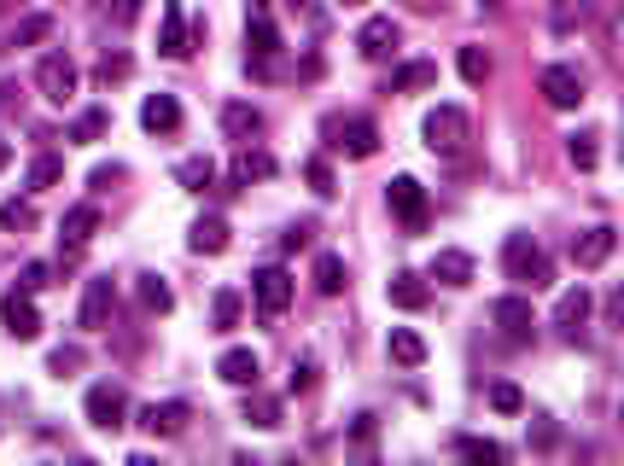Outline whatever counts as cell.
<instances>
[{
    "label": "cell",
    "mask_w": 624,
    "mask_h": 466,
    "mask_svg": "<svg viewBox=\"0 0 624 466\" xmlns=\"http://www.w3.org/2000/svg\"><path fill=\"white\" fill-rule=\"evenodd\" d=\"M590 309H595V298H590V286H584V280H578V286H566V292L555 298V327H560V333H578V327L590 321Z\"/></svg>",
    "instance_id": "e0dca14e"
},
{
    "label": "cell",
    "mask_w": 624,
    "mask_h": 466,
    "mask_svg": "<svg viewBox=\"0 0 624 466\" xmlns=\"http://www.w3.org/2000/svg\"><path fill=\"white\" fill-rule=\"evenodd\" d=\"M420 140L432 146V152H461V140H467V111L461 105H438V111H426V123H420Z\"/></svg>",
    "instance_id": "277c9868"
},
{
    "label": "cell",
    "mask_w": 624,
    "mask_h": 466,
    "mask_svg": "<svg viewBox=\"0 0 624 466\" xmlns=\"http://www.w3.org/2000/svg\"><path fill=\"white\" fill-rule=\"evenodd\" d=\"M537 94L555 105V111H578V105H584V76L572 65H549L537 76Z\"/></svg>",
    "instance_id": "8fae6325"
},
{
    "label": "cell",
    "mask_w": 624,
    "mask_h": 466,
    "mask_svg": "<svg viewBox=\"0 0 624 466\" xmlns=\"http://www.w3.org/2000/svg\"><path fill=\"white\" fill-rule=\"evenodd\" d=\"M222 129L234 134V140H251V134H263V111L245 100H228L222 105Z\"/></svg>",
    "instance_id": "484cf974"
},
{
    "label": "cell",
    "mask_w": 624,
    "mask_h": 466,
    "mask_svg": "<svg viewBox=\"0 0 624 466\" xmlns=\"http://www.w3.org/2000/svg\"><path fill=\"white\" fill-rule=\"evenodd\" d=\"M385 356L397 367H420L426 362V338L415 333V327H391V338H385Z\"/></svg>",
    "instance_id": "d4e9b609"
},
{
    "label": "cell",
    "mask_w": 624,
    "mask_h": 466,
    "mask_svg": "<svg viewBox=\"0 0 624 466\" xmlns=\"http://www.w3.org/2000/svg\"><path fill=\"white\" fill-rule=\"evenodd\" d=\"M555 426H549V420H543V426H537V437H531V443H537V449H555Z\"/></svg>",
    "instance_id": "681fc988"
},
{
    "label": "cell",
    "mask_w": 624,
    "mask_h": 466,
    "mask_svg": "<svg viewBox=\"0 0 624 466\" xmlns=\"http://www.w3.org/2000/svg\"><path fill=\"white\" fill-rule=\"evenodd\" d=\"M0 228H6V233H30L35 228V204L6 199V204H0Z\"/></svg>",
    "instance_id": "74e56055"
},
{
    "label": "cell",
    "mask_w": 624,
    "mask_h": 466,
    "mask_svg": "<svg viewBox=\"0 0 624 466\" xmlns=\"http://www.w3.org/2000/svg\"><path fill=\"white\" fill-rule=\"evenodd\" d=\"M94 228H100V204H70L65 210V257H82V245L94 239Z\"/></svg>",
    "instance_id": "2e32d148"
},
{
    "label": "cell",
    "mask_w": 624,
    "mask_h": 466,
    "mask_svg": "<svg viewBox=\"0 0 624 466\" xmlns=\"http://www.w3.org/2000/svg\"><path fill=\"white\" fill-rule=\"evenodd\" d=\"M601 134L595 129H578V134H566V158H572V169H584L590 175L595 164H601V146H595Z\"/></svg>",
    "instance_id": "f546056e"
},
{
    "label": "cell",
    "mask_w": 624,
    "mask_h": 466,
    "mask_svg": "<svg viewBox=\"0 0 624 466\" xmlns=\"http://www.w3.org/2000/svg\"><path fill=\"white\" fill-rule=\"evenodd\" d=\"M105 129H111V111H105V105H88V111H76V123H70L65 140H76V146H94Z\"/></svg>",
    "instance_id": "83f0119b"
},
{
    "label": "cell",
    "mask_w": 624,
    "mask_h": 466,
    "mask_svg": "<svg viewBox=\"0 0 624 466\" xmlns=\"http://www.w3.org/2000/svg\"><path fill=\"white\" fill-rule=\"evenodd\" d=\"M135 12H140V0H117V24H129Z\"/></svg>",
    "instance_id": "f907efd6"
},
{
    "label": "cell",
    "mask_w": 624,
    "mask_h": 466,
    "mask_svg": "<svg viewBox=\"0 0 624 466\" xmlns=\"http://www.w3.org/2000/svg\"><path fill=\"white\" fill-rule=\"evenodd\" d=\"M140 303H146L152 315H170V309H175V292L158 280V274H146V280H140Z\"/></svg>",
    "instance_id": "e575fe53"
},
{
    "label": "cell",
    "mask_w": 624,
    "mask_h": 466,
    "mask_svg": "<svg viewBox=\"0 0 624 466\" xmlns=\"http://www.w3.org/2000/svg\"><path fill=\"white\" fill-rule=\"evenodd\" d=\"M438 82V65L432 59H409V65H397L385 76V94H415V88H432Z\"/></svg>",
    "instance_id": "603a6c76"
},
{
    "label": "cell",
    "mask_w": 624,
    "mask_h": 466,
    "mask_svg": "<svg viewBox=\"0 0 624 466\" xmlns=\"http://www.w3.org/2000/svg\"><path fill=\"white\" fill-rule=\"evenodd\" d=\"M245 47H251V59H257V65H269V59L280 53V30H275L269 0H251V12H245Z\"/></svg>",
    "instance_id": "9c48e42d"
},
{
    "label": "cell",
    "mask_w": 624,
    "mask_h": 466,
    "mask_svg": "<svg viewBox=\"0 0 624 466\" xmlns=\"http://www.w3.org/2000/svg\"><path fill=\"white\" fill-rule=\"evenodd\" d=\"M140 129L146 134H175L181 129V100H175V94H146V105H140Z\"/></svg>",
    "instance_id": "ffe728a7"
},
{
    "label": "cell",
    "mask_w": 624,
    "mask_h": 466,
    "mask_svg": "<svg viewBox=\"0 0 624 466\" xmlns=\"http://www.w3.org/2000/svg\"><path fill=\"white\" fill-rule=\"evenodd\" d=\"M473 274H479V263L467 251H438L432 257V280H444V286H473Z\"/></svg>",
    "instance_id": "cb8c5ba5"
},
{
    "label": "cell",
    "mask_w": 624,
    "mask_h": 466,
    "mask_svg": "<svg viewBox=\"0 0 624 466\" xmlns=\"http://www.w3.org/2000/svg\"><path fill=\"white\" fill-rule=\"evenodd\" d=\"M129 70H135V65H129V53H105V59H100V82H123Z\"/></svg>",
    "instance_id": "7bdbcfd3"
},
{
    "label": "cell",
    "mask_w": 624,
    "mask_h": 466,
    "mask_svg": "<svg viewBox=\"0 0 624 466\" xmlns=\"http://www.w3.org/2000/svg\"><path fill=\"white\" fill-rule=\"evenodd\" d=\"M350 437H356V443L368 449V443H374V414H356V426H350Z\"/></svg>",
    "instance_id": "7dc6e473"
},
{
    "label": "cell",
    "mask_w": 624,
    "mask_h": 466,
    "mask_svg": "<svg viewBox=\"0 0 624 466\" xmlns=\"http://www.w3.org/2000/svg\"><path fill=\"white\" fill-rule=\"evenodd\" d=\"M613 251H619V233L607 228V222H601V228H590V233H578V239H572V263L584 268V274H590V268H601V263H607V257H613Z\"/></svg>",
    "instance_id": "5bb4252c"
},
{
    "label": "cell",
    "mask_w": 624,
    "mask_h": 466,
    "mask_svg": "<svg viewBox=\"0 0 624 466\" xmlns=\"http://www.w3.org/2000/svg\"><path fill=\"white\" fill-rule=\"evenodd\" d=\"M502 268H508V280H520L525 292H549L555 286V263H549V251L531 233H508L502 239Z\"/></svg>",
    "instance_id": "6da1fadb"
},
{
    "label": "cell",
    "mask_w": 624,
    "mask_h": 466,
    "mask_svg": "<svg viewBox=\"0 0 624 466\" xmlns=\"http://www.w3.org/2000/svg\"><path fill=\"white\" fill-rule=\"evenodd\" d=\"M286 385H292L298 397H304V391H315V356H304V362H292V379H286Z\"/></svg>",
    "instance_id": "ee69618b"
},
{
    "label": "cell",
    "mask_w": 624,
    "mask_h": 466,
    "mask_svg": "<svg viewBox=\"0 0 624 466\" xmlns=\"http://www.w3.org/2000/svg\"><path fill=\"white\" fill-rule=\"evenodd\" d=\"M35 88H41V100H47V105H70V100H76L82 70H76V59H70L65 47H53V53L35 65Z\"/></svg>",
    "instance_id": "7a4b0ae2"
},
{
    "label": "cell",
    "mask_w": 624,
    "mask_h": 466,
    "mask_svg": "<svg viewBox=\"0 0 624 466\" xmlns=\"http://www.w3.org/2000/svg\"><path fill=\"white\" fill-rule=\"evenodd\" d=\"M175 181H181L187 193H205L210 181H216V158H205V152H193V158H181V164H175Z\"/></svg>",
    "instance_id": "f1b7e54d"
},
{
    "label": "cell",
    "mask_w": 624,
    "mask_h": 466,
    "mask_svg": "<svg viewBox=\"0 0 624 466\" xmlns=\"http://www.w3.org/2000/svg\"><path fill=\"white\" fill-rule=\"evenodd\" d=\"M327 134H333V146H339L345 158H374V152H380V129H374L368 117H333Z\"/></svg>",
    "instance_id": "30bf717a"
},
{
    "label": "cell",
    "mask_w": 624,
    "mask_h": 466,
    "mask_svg": "<svg viewBox=\"0 0 624 466\" xmlns=\"http://www.w3.org/2000/svg\"><path fill=\"white\" fill-rule=\"evenodd\" d=\"M216 333H234L240 327V315H245V303H240V292H216Z\"/></svg>",
    "instance_id": "f35d334b"
},
{
    "label": "cell",
    "mask_w": 624,
    "mask_h": 466,
    "mask_svg": "<svg viewBox=\"0 0 624 466\" xmlns=\"http://www.w3.org/2000/svg\"><path fill=\"white\" fill-rule=\"evenodd\" d=\"M216 373H222L228 385H240V391H251V385H257V373H263V362H257V350H245V344H234V350H222V356H216Z\"/></svg>",
    "instance_id": "ac0fdd59"
},
{
    "label": "cell",
    "mask_w": 624,
    "mask_h": 466,
    "mask_svg": "<svg viewBox=\"0 0 624 466\" xmlns=\"http://www.w3.org/2000/svg\"><path fill=\"white\" fill-rule=\"evenodd\" d=\"M53 373H59V379H65V373H76V367H82V350H76V344H70V350H53Z\"/></svg>",
    "instance_id": "f6af8a7d"
},
{
    "label": "cell",
    "mask_w": 624,
    "mask_h": 466,
    "mask_svg": "<svg viewBox=\"0 0 624 466\" xmlns=\"http://www.w3.org/2000/svg\"><path fill=\"white\" fill-rule=\"evenodd\" d=\"M490 408H496V414H525V391L502 379V385H490Z\"/></svg>",
    "instance_id": "60d3db41"
},
{
    "label": "cell",
    "mask_w": 624,
    "mask_h": 466,
    "mask_svg": "<svg viewBox=\"0 0 624 466\" xmlns=\"http://www.w3.org/2000/svg\"><path fill=\"white\" fill-rule=\"evenodd\" d=\"M117 175H123V169H117V164H100V169H94V175H88V181H94V187H111Z\"/></svg>",
    "instance_id": "c3c4849f"
},
{
    "label": "cell",
    "mask_w": 624,
    "mask_h": 466,
    "mask_svg": "<svg viewBox=\"0 0 624 466\" xmlns=\"http://www.w3.org/2000/svg\"><path fill=\"white\" fill-rule=\"evenodd\" d=\"M0 327L18 338V344H30V338H41V309H35V292H24V286H12L6 298H0Z\"/></svg>",
    "instance_id": "52a82bcc"
},
{
    "label": "cell",
    "mask_w": 624,
    "mask_h": 466,
    "mask_svg": "<svg viewBox=\"0 0 624 466\" xmlns=\"http://www.w3.org/2000/svg\"><path fill=\"white\" fill-rule=\"evenodd\" d=\"M245 420L263 426V432H275V426H280V402L275 397H251V402H245Z\"/></svg>",
    "instance_id": "ab89813d"
},
{
    "label": "cell",
    "mask_w": 624,
    "mask_h": 466,
    "mask_svg": "<svg viewBox=\"0 0 624 466\" xmlns=\"http://www.w3.org/2000/svg\"><path fill=\"white\" fill-rule=\"evenodd\" d=\"M310 222H298V228H286V239H280V245H286V251H304V245H310Z\"/></svg>",
    "instance_id": "bcb514c9"
},
{
    "label": "cell",
    "mask_w": 624,
    "mask_h": 466,
    "mask_svg": "<svg viewBox=\"0 0 624 466\" xmlns=\"http://www.w3.org/2000/svg\"><path fill=\"white\" fill-rule=\"evenodd\" d=\"M263 175H275V158L245 146L240 158H234V187H251V181H263Z\"/></svg>",
    "instance_id": "1f68e13d"
},
{
    "label": "cell",
    "mask_w": 624,
    "mask_h": 466,
    "mask_svg": "<svg viewBox=\"0 0 624 466\" xmlns=\"http://www.w3.org/2000/svg\"><path fill=\"white\" fill-rule=\"evenodd\" d=\"M187 420H193L187 402H152V408H140V426H146L152 437H181L187 432Z\"/></svg>",
    "instance_id": "d6986e66"
},
{
    "label": "cell",
    "mask_w": 624,
    "mask_h": 466,
    "mask_svg": "<svg viewBox=\"0 0 624 466\" xmlns=\"http://www.w3.org/2000/svg\"><path fill=\"white\" fill-rule=\"evenodd\" d=\"M345 6H362V0H345Z\"/></svg>",
    "instance_id": "f5cc1de1"
},
{
    "label": "cell",
    "mask_w": 624,
    "mask_h": 466,
    "mask_svg": "<svg viewBox=\"0 0 624 466\" xmlns=\"http://www.w3.org/2000/svg\"><path fill=\"white\" fill-rule=\"evenodd\" d=\"M158 53H164V59H187V53H193L181 0H164V12H158Z\"/></svg>",
    "instance_id": "4fadbf2b"
},
{
    "label": "cell",
    "mask_w": 624,
    "mask_h": 466,
    "mask_svg": "<svg viewBox=\"0 0 624 466\" xmlns=\"http://www.w3.org/2000/svg\"><path fill=\"white\" fill-rule=\"evenodd\" d=\"M490 321H496V333L508 338V344H531V333H537V315H531V298L525 292L496 298L490 303Z\"/></svg>",
    "instance_id": "8992f818"
},
{
    "label": "cell",
    "mask_w": 624,
    "mask_h": 466,
    "mask_svg": "<svg viewBox=\"0 0 624 466\" xmlns=\"http://www.w3.org/2000/svg\"><path fill=\"white\" fill-rule=\"evenodd\" d=\"M304 181H310L315 199H333V193H339V181H333V164H327V158H310V164H304Z\"/></svg>",
    "instance_id": "8d00e7d4"
},
{
    "label": "cell",
    "mask_w": 624,
    "mask_h": 466,
    "mask_svg": "<svg viewBox=\"0 0 624 466\" xmlns=\"http://www.w3.org/2000/svg\"><path fill=\"white\" fill-rule=\"evenodd\" d=\"M397 24H391V18H368V24H362V30H356V53H362V59H385V53H391V47H397Z\"/></svg>",
    "instance_id": "7402d4cb"
},
{
    "label": "cell",
    "mask_w": 624,
    "mask_h": 466,
    "mask_svg": "<svg viewBox=\"0 0 624 466\" xmlns=\"http://www.w3.org/2000/svg\"><path fill=\"white\" fill-rule=\"evenodd\" d=\"M18 286H24V292H47V286H53V268H47V263H30L24 274H18Z\"/></svg>",
    "instance_id": "b9f144b4"
},
{
    "label": "cell",
    "mask_w": 624,
    "mask_h": 466,
    "mask_svg": "<svg viewBox=\"0 0 624 466\" xmlns=\"http://www.w3.org/2000/svg\"><path fill=\"white\" fill-rule=\"evenodd\" d=\"M111 303H117L111 280H105V274H94V280H88V292H82V315H76V327H82V333H105V327H111Z\"/></svg>",
    "instance_id": "7c38bea8"
},
{
    "label": "cell",
    "mask_w": 624,
    "mask_h": 466,
    "mask_svg": "<svg viewBox=\"0 0 624 466\" xmlns=\"http://www.w3.org/2000/svg\"><path fill=\"white\" fill-rule=\"evenodd\" d=\"M82 414H88V426H100V432H123V426H129V402H123L117 385H88Z\"/></svg>",
    "instance_id": "ba28073f"
},
{
    "label": "cell",
    "mask_w": 624,
    "mask_h": 466,
    "mask_svg": "<svg viewBox=\"0 0 624 466\" xmlns=\"http://www.w3.org/2000/svg\"><path fill=\"white\" fill-rule=\"evenodd\" d=\"M12 164V140H0V169Z\"/></svg>",
    "instance_id": "816d5d0a"
},
{
    "label": "cell",
    "mask_w": 624,
    "mask_h": 466,
    "mask_svg": "<svg viewBox=\"0 0 624 466\" xmlns=\"http://www.w3.org/2000/svg\"><path fill=\"white\" fill-rule=\"evenodd\" d=\"M385 204H391V216L403 222V233H426V187H420L415 175H397L391 187H385Z\"/></svg>",
    "instance_id": "3957f363"
},
{
    "label": "cell",
    "mask_w": 624,
    "mask_h": 466,
    "mask_svg": "<svg viewBox=\"0 0 624 466\" xmlns=\"http://www.w3.org/2000/svg\"><path fill=\"white\" fill-rule=\"evenodd\" d=\"M59 175H65V158H59V152H41L30 164V175H24V187H30V193H47V187H59Z\"/></svg>",
    "instance_id": "4dcf8cb0"
},
{
    "label": "cell",
    "mask_w": 624,
    "mask_h": 466,
    "mask_svg": "<svg viewBox=\"0 0 624 466\" xmlns=\"http://www.w3.org/2000/svg\"><path fill=\"white\" fill-rule=\"evenodd\" d=\"M53 35V12H30L18 30H12V47H35V41H47Z\"/></svg>",
    "instance_id": "836d02e7"
},
{
    "label": "cell",
    "mask_w": 624,
    "mask_h": 466,
    "mask_svg": "<svg viewBox=\"0 0 624 466\" xmlns=\"http://www.w3.org/2000/svg\"><path fill=\"white\" fill-rule=\"evenodd\" d=\"M455 70H461V76L479 88V82L490 76V53H485V47H461V53H455Z\"/></svg>",
    "instance_id": "d590c367"
},
{
    "label": "cell",
    "mask_w": 624,
    "mask_h": 466,
    "mask_svg": "<svg viewBox=\"0 0 624 466\" xmlns=\"http://www.w3.org/2000/svg\"><path fill=\"white\" fill-rule=\"evenodd\" d=\"M292 292H298V286H292V274H286V268H257V274H251V303H257V315H263V321H275V315H286V303H292Z\"/></svg>",
    "instance_id": "5b68a950"
},
{
    "label": "cell",
    "mask_w": 624,
    "mask_h": 466,
    "mask_svg": "<svg viewBox=\"0 0 624 466\" xmlns=\"http://www.w3.org/2000/svg\"><path fill=\"white\" fill-rule=\"evenodd\" d=\"M315 292H321V298H339V292H345V257H339V251H321V257H315Z\"/></svg>",
    "instance_id": "4316f807"
},
{
    "label": "cell",
    "mask_w": 624,
    "mask_h": 466,
    "mask_svg": "<svg viewBox=\"0 0 624 466\" xmlns=\"http://www.w3.org/2000/svg\"><path fill=\"white\" fill-rule=\"evenodd\" d=\"M385 298H391V309H409V315H415V309H426V303H432V286L420 280L415 268H397V274L385 280Z\"/></svg>",
    "instance_id": "9a60e30c"
},
{
    "label": "cell",
    "mask_w": 624,
    "mask_h": 466,
    "mask_svg": "<svg viewBox=\"0 0 624 466\" xmlns=\"http://www.w3.org/2000/svg\"><path fill=\"white\" fill-rule=\"evenodd\" d=\"M455 455L461 461H479V466H496L502 461V443L496 437H455Z\"/></svg>",
    "instance_id": "d6a6232c"
},
{
    "label": "cell",
    "mask_w": 624,
    "mask_h": 466,
    "mask_svg": "<svg viewBox=\"0 0 624 466\" xmlns=\"http://www.w3.org/2000/svg\"><path fill=\"white\" fill-rule=\"evenodd\" d=\"M187 251H193V257H222V251H228V222H222V216H199L193 233H187Z\"/></svg>",
    "instance_id": "44dd1931"
}]
</instances>
